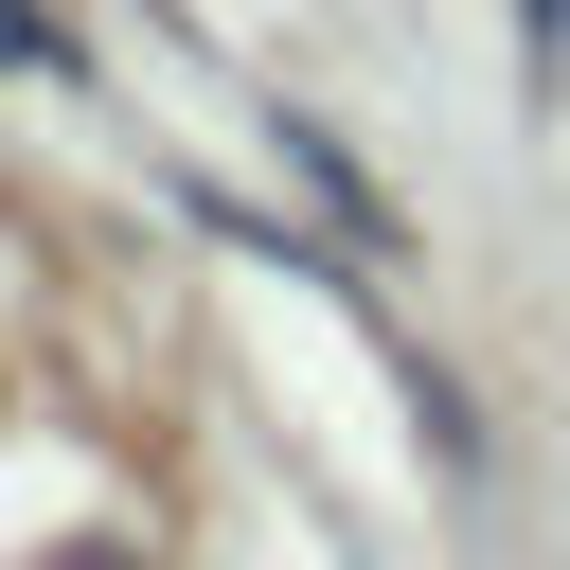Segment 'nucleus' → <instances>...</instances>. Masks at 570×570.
I'll return each mask as SVG.
<instances>
[{"label": "nucleus", "mask_w": 570, "mask_h": 570, "mask_svg": "<svg viewBox=\"0 0 570 570\" xmlns=\"http://www.w3.org/2000/svg\"><path fill=\"white\" fill-rule=\"evenodd\" d=\"M517 71H534V89H570V0H517Z\"/></svg>", "instance_id": "1"}]
</instances>
